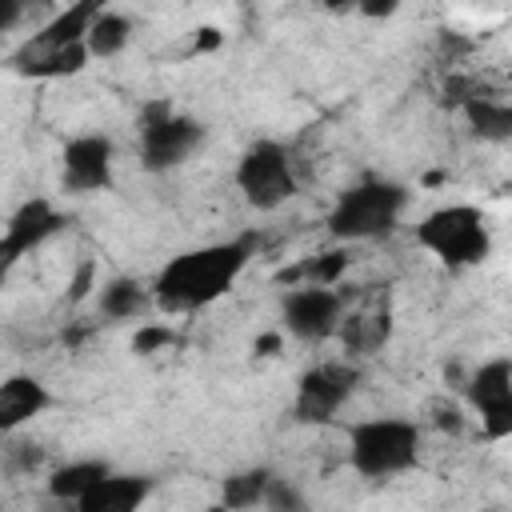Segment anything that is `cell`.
I'll return each instance as SVG.
<instances>
[{"label": "cell", "instance_id": "1", "mask_svg": "<svg viewBox=\"0 0 512 512\" xmlns=\"http://www.w3.org/2000/svg\"><path fill=\"white\" fill-rule=\"evenodd\" d=\"M256 248H260V236L244 232V236H232V240H216V244L176 252L156 272L152 300L164 312H200V308L216 304L224 292H232V284L252 264Z\"/></svg>", "mask_w": 512, "mask_h": 512}, {"label": "cell", "instance_id": "2", "mask_svg": "<svg viewBox=\"0 0 512 512\" xmlns=\"http://www.w3.org/2000/svg\"><path fill=\"white\" fill-rule=\"evenodd\" d=\"M408 208V188L400 180H384V176H364L352 188H344L336 196V204L328 208V236L344 240V244H360V240H380L392 236L400 216Z\"/></svg>", "mask_w": 512, "mask_h": 512}, {"label": "cell", "instance_id": "3", "mask_svg": "<svg viewBox=\"0 0 512 512\" xmlns=\"http://www.w3.org/2000/svg\"><path fill=\"white\" fill-rule=\"evenodd\" d=\"M424 428L408 416H372L348 428V464L364 480H392L416 468Z\"/></svg>", "mask_w": 512, "mask_h": 512}, {"label": "cell", "instance_id": "4", "mask_svg": "<svg viewBox=\"0 0 512 512\" xmlns=\"http://www.w3.org/2000/svg\"><path fill=\"white\" fill-rule=\"evenodd\" d=\"M416 244L448 268H472L492 256V228L476 204H440L420 216Z\"/></svg>", "mask_w": 512, "mask_h": 512}, {"label": "cell", "instance_id": "5", "mask_svg": "<svg viewBox=\"0 0 512 512\" xmlns=\"http://www.w3.org/2000/svg\"><path fill=\"white\" fill-rule=\"evenodd\" d=\"M236 188L256 212H276L300 188L296 164L280 140H252L236 160Z\"/></svg>", "mask_w": 512, "mask_h": 512}, {"label": "cell", "instance_id": "6", "mask_svg": "<svg viewBox=\"0 0 512 512\" xmlns=\"http://www.w3.org/2000/svg\"><path fill=\"white\" fill-rule=\"evenodd\" d=\"M208 140V128L196 116H184L168 104H148L140 120V164L148 172H172L192 160Z\"/></svg>", "mask_w": 512, "mask_h": 512}, {"label": "cell", "instance_id": "7", "mask_svg": "<svg viewBox=\"0 0 512 512\" xmlns=\"http://www.w3.org/2000/svg\"><path fill=\"white\" fill-rule=\"evenodd\" d=\"M364 372L360 364L348 360H320L300 372L296 392H292V420L296 424H332L340 408L356 396Z\"/></svg>", "mask_w": 512, "mask_h": 512}, {"label": "cell", "instance_id": "8", "mask_svg": "<svg viewBox=\"0 0 512 512\" xmlns=\"http://www.w3.org/2000/svg\"><path fill=\"white\" fill-rule=\"evenodd\" d=\"M344 296L336 284H292L280 300V324L300 344H324L340 332Z\"/></svg>", "mask_w": 512, "mask_h": 512}, {"label": "cell", "instance_id": "9", "mask_svg": "<svg viewBox=\"0 0 512 512\" xmlns=\"http://www.w3.org/2000/svg\"><path fill=\"white\" fill-rule=\"evenodd\" d=\"M460 392H464L468 408L480 416L484 440L512 436V360L508 356H492V360L476 364L472 372H464Z\"/></svg>", "mask_w": 512, "mask_h": 512}, {"label": "cell", "instance_id": "10", "mask_svg": "<svg viewBox=\"0 0 512 512\" xmlns=\"http://www.w3.org/2000/svg\"><path fill=\"white\" fill-rule=\"evenodd\" d=\"M116 168V144L104 132H80L60 152V184L72 196H96L112 188Z\"/></svg>", "mask_w": 512, "mask_h": 512}, {"label": "cell", "instance_id": "11", "mask_svg": "<svg viewBox=\"0 0 512 512\" xmlns=\"http://www.w3.org/2000/svg\"><path fill=\"white\" fill-rule=\"evenodd\" d=\"M48 404H52V392L40 376H32V372L4 376L0 380V436L32 424Z\"/></svg>", "mask_w": 512, "mask_h": 512}, {"label": "cell", "instance_id": "12", "mask_svg": "<svg viewBox=\"0 0 512 512\" xmlns=\"http://www.w3.org/2000/svg\"><path fill=\"white\" fill-rule=\"evenodd\" d=\"M88 48L84 40L76 44H60V48H32V44H20L12 52V72L16 76H28V80H64V76H76L88 68Z\"/></svg>", "mask_w": 512, "mask_h": 512}, {"label": "cell", "instance_id": "13", "mask_svg": "<svg viewBox=\"0 0 512 512\" xmlns=\"http://www.w3.org/2000/svg\"><path fill=\"white\" fill-rule=\"evenodd\" d=\"M152 496V480L140 472H104L84 496H80V512H132Z\"/></svg>", "mask_w": 512, "mask_h": 512}, {"label": "cell", "instance_id": "14", "mask_svg": "<svg viewBox=\"0 0 512 512\" xmlns=\"http://www.w3.org/2000/svg\"><path fill=\"white\" fill-rule=\"evenodd\" d=\"M64 228V216H60V208L48 200V196H32V200H24L12 216H8V228H4V236L28 256V252H36L40 244H48L56 232Z\"/></svg>", "mask_w": 512, "mask_h": 512}, {"label": "cell", "instance_id": "15", "mask_svg": "<svg viewBox=\"0 0 512 512\" xmlns=\"http://www.w3.org/2000/svg\"><path fill=\"white\" fill-rule=\"evenodd\" d=\"M464 120L472 128V136L488 140V144H508L512 140V104L496 100V96H464Z\"/></svg>", "mask_w": 512, "mask_h": 512}, {"label": "cell", "instance_id": "16", "mask_svg": "<svg viewBox=\"0 0 512 512\" xmlns=\"http://www.w3.org/2000/svg\"><path fill=\"white\" fill-rule=\"evenodd\" d=\"M148 304H152V288H144L136 276H112L96 292V308L108 320H136L148 312Z\"/></svg>", "mask_w": 512, "mask_h": 512}, {"label": "cell", "instance_id": "17", "mask_svg": "<svg viewBox=\"0 0 512 512\" xmlns=\"http://www.w3.org/2000/svg\"><path fill=\"white\" fill-rule=\"evenodd\" d=\"M112 464L108 460H96V456H84V460H64L48 472V496L60 500V504H80V496L108 472Z\"/></svg>", "mask_w": 512, "mask_h": 512}, {"label": "cell", "instance_id": "18", "mask_svg": "<svg viewBox=\"0 0 512 512\" xmlns=\"http://www.w3.org/2000/svg\"><path fill=\"white\" fill-rule=\"evenodd\" d=\"M132 16H124V12H116V8H104L92 24H88V32H84V48H88V56L92 60H112V56H120L128 44H132Z\"/></svg>", "mask_w": 512, "mask_h": 512}, {"label": "cell", "instance_id": "19", "mask_svg": "<svg viewBox=\"0 0 512 512\" xmlns=\"http://www.w3.org/2000/svg\"><path fill=\"white\" fill-rule=\"evenodd\" d=\"M340 332H344L348 356H368V352H376V348L388 340V332H392L388 308H376V312H360V316H348V320H340Z\"/></svg>", "mask_w": 512, "mask_h": 512}, {"label": "cell", "instance_id": "20", "mask_svg": "<svg viewBox=\"0 0 512 512\" xmlns=\"http://www.w3.org/2000/svg\"><path fill=\"white\" fill-rule=\"evenodd\" d=\"M268 480H272V468H264V464H256V468H240V472H232V476L220 480V504H224V508H236V512H244V508H260V504H264V488H268Z\"/></svg>", "mask_w": 512, "mask_h": 512}, {"label": "cell", "instance_id": "21", "mask_svg": "<svg viewBox=\"0 0 512 512\" xmlns=\"http://www.w3.org/2000/svg\"><path fill=\"white\" fill-rule=\"evenodd\" d=\"M344 268H348V256L336 248V252H324V256L304 260L300 268L284 272L280 280H288V284H336L344 276Z\"/></svg>", "mask_w": 512, "mask_h": 512}, {"label": "cell", "instance_id": "22", "mask_svg": "<svg viewBox=\"0 0 512 512\" xmlns=\"http://www.w3.org/2000/svg\"><path fill=\"white\" fill-rule=\"evenodd\" d=\"M260 508H268V512H304L308 508V500H304V492L292 484V480H284V476H276L272 472V480H268V488H264V504Z\"/></svg>", "mask_w": 512, "mask_h": 512}, {"label": "cell", "instance_id": "23", "mask_svg": "<svg viewBox=\"0 0 512 512\" xmlns=\"http://www.w3.org/2000/svg\"><path fill=\"white\" fill-rule=\"evenodd\" d=\"M168 344H172V328L160 324V320H148V324H140V328L132 332V352H136V356H152V352H160V348H168Z\"/></svg>", "mask_w": 512, "mask_h": 512}, {"label": "cell", "instance_id": "24", "mask_svg": "<svg viewBox=\"0 0 512 512\" xmlns=\"http://www.w3.org/2000/svg\"><path fill=\"white\" fill-rule=\"evenodd\" d=\"M52 0H0V32H12L16 24H24L28 16L44 12Z\"/></svg>", "mask_w": 512, "mask_h": 512}, {"label": "cell", "instance_id": "25", "mask_svg": "<svg viewBox=\"0 0 512 512\" xmlns=\"http://www.w3.org/2000/svg\"><path fill=\"white\" fill-rule=\"evenodd\" d=\"M20 260H24V252H20V248L0 232V288L8 284V276L16 272V264H20Z\"/></svg>", "mask_w": 512, "mask_h": 512}, {"label": "cell", "instance_id": "26", "mask_svg": "<svg viewBox=\"0 0 512 512\" xmlns=\"http://www.w3.org/2000/svg\"><path fill=\"white\" fill-rule=\"evenodd\" d=\"M12 456H16V472H32V468H40L44 448H40V444H16Z\"/></svg>", "mask_w": 512, "mask_h": 512}, {"label": "cell", "instance_id": "27", "mask_svg": "<svg viewBox=\"0 0 512 512\" xmlns=\"http://www.w3.org/2000/svg\"><path fill=\"white\" fill-rule=\"evenodd\" d=\"M396 8H400V0H360V4H356V12L368 16V20H384V16H392Z\"/></svg>", "mask_w": 512, "mask_h": 512}, {"label": "cell", "instance_id": "28", "mask_svg": "<svg viewBox=\"0 0 512 512\" xmlns=\"http://www.w3.org/2000/svg\"><path fill=\"white\" fill-rule=\"evenodd\" d=\"M220 44H224V32H220V28H200L196 40H192V52H212V48H220Z\"/></svg>", "mask_w": 512, "mask_h": 512}, {"label": "cell", "instance_id": "29", "mask_svg": "<svg viewBox=\"0 0 512 512\" xmlns=\"http://www.w3.org/2000/svg\"><path fill=\"white\" fill-rule=\"evenodd\" d=\"M436 424H440V428H448V432H460V428H464L460 408H452V404H448V408H436Z\"/></svg>", "mask_w": 512, "mask_h": 512}, {"label": "cell", "instance_id": "30", "mask_svg": "<svg viewBox=\"0 0 512 512\" xmlns=\"http://www.w3.org/2000/svg\"><path fill=\"white\" fill-rule=\"evenodd\" d=\"M88 288H96V284H92V264L80 268V276H76V284H72V300H84Z\"/></svg>", "mask_w": 512, "mask_h": 512}, {"label": "cell", "instance_id": "31", "mask_svg": "<svg viewBox=\"0 0 512 512\" xmlns=\"http://www.w3.org/2000/svg\"><path fill=\"white\" fill-rule=\"evenodd\" d=\"M252 348H256V356H272V352L280 348V336H276V332H268V336H260Z\"/></svg>", "mask_w": 512, "mask_h": 512}, {"label": "cell", "instance_id": "32", "mask_svg": "<svg viewBox=\"0 0 512 512\" xmlns=\"http://www.w3.org/2000/svg\"><path fill=\"white\" fill-rule=\"evenodd\" d=\"M360 0H324V8L328 12H348V8H356Z\"/></svg>", "mask_w": 512, "mask_h": 512}]
</instances>
